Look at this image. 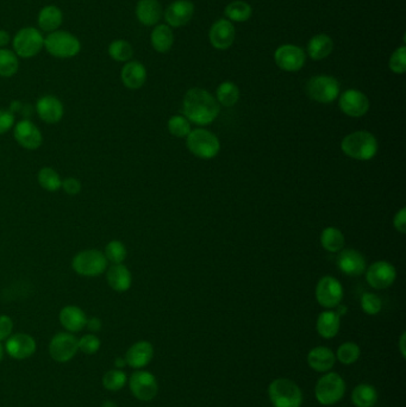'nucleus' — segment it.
Returning a JSON list of instances; mask_svg holds the SVG:
<instances>
[{
  "label": "nucleus",
  "mask_w": 406,
  "mask_h": 407,
  "mask_svg": "<svg viewBox=\"0 0 406 407\" xmlns=\"http://www.w3.org/2000/svg\"><path fill=\"white\" fill-rule=\"evenodd\" d=\"M218 102L203 88H191L183 97V112L190 122L198 125H207L218 117Z\"/></svg>",
  "instance_id": "1"
},
{
  "label": "nucleus",
  "mask_w": 406,
  "mask_h": 407,
  "mask_svg": "<svg viewBox=\"0 0 406 407\" xmlns=\"http://www.w3.org/2000/svg\"><path fill=\"white\" fill-rule=\"evenodd\" d=\"M341 149L348 158L370 161L378 153V141L368 131H355L342 139Z\"/></svg>",
  "instance_id": "2"
},
{
  "label": "nucleus",
  "mask_w": 406,
  "mask_h": 407,
  "mask_svg": "<svg viewBox=\"0 0 406 407\" xmlns=\"http://www.w3.org/2000/svg\"><path fill=\"white\" fill-rule=\"evenodd\" d=\"M268 396L274 407H300L303 403V392L287 378L273 380L268 386Z\"/></svg>",
  "instance_id": "3"
},
{
  "label": "nucleus",
  "mask_w": 406,
  "mask_h": 407,
  "mask_svg": "<svg viewBox=\"0 0 406 407\" xmlns=\"http://www.w3.org/2000/svg\"><path fill=\"white\" fill-rule=\"evenodd\" d=\"M44 49L56 59H73L81 50V42L72 32L59 29L44 37Z\"/></svg>",
  "instance_id": "4"
},
{
  "label": "nucleus",
  "mask_w": 406,
  "mask_h": 407,
  "mask_svg": "<svg viewBox=\"0 0 406 407\" xmlns=\"http://www.w3.org/2000/svg\"><path fill=\"white\" fill-rule=\"evenodd\" d=\"M346 394V382L342 376L334 372H327L319 378L315 387V396L323 406H331L339 403Z\"/></svg>",
  "instance_id": "5"
},
{
  "label": "nucleus",
  "mask_w": 406,
  "mask_h": 407,
  "mask_svg": "<svg viewBox=\"0 0 406 407\" xmlns=\"http://www.w3.org/2000/svg\"><path fill=\"white\" fill-rule=\"evenodd\" d=\"M108 262L103 251L81 250L72 258V269L80 277H96L106 272Z\"/></svg>",
  "instance_id": "6"
},
{
  "label": "nucleus",
  "mask_w": 406,
  "mask_h": 407,
  "mask_svg": "<svg viewBox=\"0 0 406 407\" xmlns=\"http://www.w3.org/2000/svg\"><path fill=\"white\" fill-rule=\"evenodd\" d=\"M13 52L20 59H31L44 48V36L34 27H25L17 32L13 39Z\"/></svg>",
  "instance_id": "7"
},
{
  "label": "nucleus",
  "mask_w": 406,
  "mask_h": 407,
  "mask_svg": "<svg viewBox=\"0 0 406 407\" xmlns=\"http://www.w3.org/2000/svg\"><path fill=\"white\" fill-rule=\"evenodd\" d=\"M188 151L202 160H211L218 155L220 142L218 137L211 131L205 129H195L188 136L186 142Z\"/></svg>",
  "instance_id": "8"
},
{
  "label": "nucleus",
  "mask_w": 406,
  "mask_h": 407,
  "mask_svg": "<svg viewBox=\"0 0 406 407\" xmlns=\"http://www.w3.org/2000/svg\"><path fill=\"white\" fill-rule=\"evenodd\" d=\"M307 93L317 103L330 104L339 98L340 83L334 76H312L307 81Z\"/></svg>",
  "instance_id": "9"
},
{
  "label": "nucleus",
  "mask_w": 406,
  "mask_h": 407,
  "mask_svg": "<svg viewBox=\"0 0 406 407\" xmlns=\"http://www.w3.org/2000/svg\"><path fill=\"white\" fill-rule=\"evenodd\" d=\"M129 387L132 396L141 401H152L159 392V385L155 375L147 371L132 373L129 380Z\"/></svg>",
  "instance_id": "10"
},
{
  "label": "nucleus",
  "mask_w": 406,
  "mask_h": 407,
  "mask_svg": "<svg viewBox=\"0 0 406 407\" xmlns=\"http://www.w3.org/2000/svg\"><path fill=\"white\" fill-rule=\"evenodd\" d=\"M78 350V338L71 332H57L49 343V354L59 364L72 360Z\"/></svg>",
  "instance_id": "11"
},
{
  "label": "nucleus",
  "mask_w": 406,
  "mask_h": 407,
  "mask_svg": "<svg viewBox=\"0 0 406 407\" xmlns=\"http://www.w3.org/2000/svg\"><path fill=\"white\" fill-rule=\"evenodd\" d=\"M13 137L23 149L37 151L43 143V134L30 119H20L13 125Z\"/></svg>",
  "instance_id": "12"
},
{
  "label": "nucleus",
  "mask_w": 406,
  "mask_h": 407,
  "mask_svg": "<svg viewBox=\"0 0 406 407\" xmlns=\"http://www.w3.org/2000/svg\"><path fill=\"white\" fill-rule=\"evenodd\" d=\"M276 66L285 71H298L304 67L307 55L302 48L295 44H283L274 53Z\"/></svg>",
  "instance_id": "13"
},
{
  "label": "nucleus",
  "mask_w": 406,
  "mask_h": 407,
  "mask_svg": "<svg viewBox=\"0 0 406 407\" xmlns=\"http://www.w3.org/2000/svg\"><path fill=\"white\" fill-rule=\"evenodd\" d=\"M316 299L323 308H336L343 299L341 282L332 277H322L316 287Z\"/></svg>",
  "instance_id": "14"
},
{
  "label": "nucleus",
  "mask_w": 406,
  "mask_h": 407,
  "mask_svg": "<svg viewBox=\"0 0 406 407\" xmlns=\"http://www.w3.org/2000/svg\"><path fill=\"white\" fill-rule=\"evenodd\" d=\"M370 99L363 92L346 90L340 95L339 106L343 113L353 118H360L370 110Z\"/></svg>",
  "instance_id": "15"
},
{
  "label": "nucleus",
  "mask_w": 406,
  "mask_h": 407,
  "mask_svg": "<svg viewBox=\"0 0 406 407\" xmlns=\"http://www.w3.org/2000/svg\"><path fill=\"white\" fill-rule=\"evenodd\" d=\"M365 273L368 285L375 289H388L393 285L397 277V270L394 265L387 261L374 262L366 269Z\"/></svg>",
  "instance_id": "16"
},
{
  "label": "nucleus",
  "mask_w": 406,
  "mask_h": 407,
  "mask_svg": "<svg viewBox=\"0 0 406 407\" xmlns=\"http://www.w3.org/2000/svg\"><path fill=\"white\" fill-rule=\"evenodd\" d=\"M35 111L41 120L47 124L61 122L64 116V106L57 97L52 95H42L35 105Z\"/></svg>",
  "instance_id": "17"
},
{
  "label": "nucleus",
  "mask_w": 406,
  "mask_h": 407,
  "mask_svg": "<svg viewBox=\"0 0 406 407\" xmlns=\"http://www.w3.org/2000/svg\"><path fill=\"white\" fill-rule=\"evenodd\" d=\"M5 349L15 360H25L36 352V340L28 333L18 332L8 337Z\"/></svg>",
  "instance_id": "18"
},
{
  "label": "nucleus",
  "mask_w": 406,
  "mask_h": 407,
  "mask_svg": "<svg viewBox=\"0 0 406 407\" xmlns=\"http://www.w3.org/2000/svg\"><path fill=\"white\" fill-rule=\"evenodd\" d=\"M209 37L210 43L215 49L227 50L235 42V27L232 22L227 18H220L212 24Z\"/></svg>",
  "instance_id": "19"
},
{
  "label": "nucleus",
  "mask_w": 406,
  "mask_h": 407,
  "mask_svg": "<svg viewBox=\"0 0 406 407\" xmlns=\"http://www.w3.org/2000/svg\"><path fill=\"white\" fill-rule=\"evenodd\" d=\"M195 15V5L190 0H176L164 11L166 23L171 28H181L190 23Z\"/></svg>",
  "instance_id": "20"
},
{
  "label": "nucleus",
  "mask_w": 406,
  "mask_h": 407,
  "mask_svg": "<svg viewBox=\"0 0 406 407\" xmlns=\"http://www.w3.org/2000/svg\"><path fill=\"white\" fill-rule=\"evenodd\" d=\"M337 267L346 275L358 277L366 272V258L358 250H341L337 256Z\"/></svg>",
  "instance_id": "21"
},
{
  "label": "nucleus",
  "mask_w": 406,
  "mask_h": 407,
  "mask_svg": "<svg viewBox=\"0 0 406 407\" xmlns=\"http://www.w3.org/2000/svg\"><path fill=\"white\" fill-rule=\"evenodd\" d=\"M154 357V347L148 340H140L132 344L125 354V362L129 367L141 369L147 367Z\"/></svg>",
  "instance_id": "22"
},
{
  "label": "nucleus",
  "mask_w": 406,
  "mask_h": 407,
  "mask_svg": "<svg viewBox=\"0 0 406 407\" xmlns=\"http://www.w3.org/2000/svg\"><path fill=\"white\" fill-rule=\"evenodd\" d=\"M120 80L129 90H140L147 81V69L140 61L130 60L120 71Z\"/></svg>",
  "instance_id": "23"
},
{
  "label": "nucleus",
  "mask_w": 406,
  "mask_h": 407,
  "mask_svg": "<svg viewBox=\"0 0 406 407\" xmlns=\"http://www.w3.org/2000/svg\"><path fill=\"white\" fill-rule=\"evenodd\" d=\"M136 18L144 27H155L164 11L159 0H139L135 8Z\"/></svg>",
  "instance_id": "24"
},
{
  "label": "nucleus",
  "mask_w": 406,
  "mask_h": 407,
  "mask_svg": "<svg viewBox=\"0 0 406 407\" xmlns=\"http://www.w3.org/2000/svg\"><path fill=\"white\" fill-rule=\"evenodd\" d=\"M59 320H60L61 325L66 329V331L74 333V332H80L86 328L88 316L79 306L67 305V306L61 308L60 313H59Z\"/></svg>",
  "instance_id": "25"
},
{
  "label": "nucleus",
  "mask_w": 406,
  "mask_h": 407,
  "mask_svg": "<svg viewBox=\"0 0 406 407\" xmlns=\"http://www.w3.org/2000/svg\"><path fill=\"white\" fill-rule=\"evenodd\" d=\"M105 273H106V282H108V285L115 292H127L129 289H132V272L123 263H120V265H112L110 268L106 269Z\"/></svg>",
  "instance_id": "26"
},
{
  "label": "nucleus",
  "mask_w": 406,
  "mask_h": 407,
  "mask_svg": "<svg viewBox=\"0 0 406 407\" xmlns=\"http://www.w3.org/2000/svg\"><path fill=\"white\" fill-rule=\"evenodd\" d=\"M307 364L317 373L330 372L336 362L335 352L328 347H316L311 349L307 356Z\"/></svg>",
  "instance_id": "27"
},
{
  "label": "nucleus",
  "mask_w": 406,
  "mask_h": 407,
  "mask_svg": "<svg viewBox=\"0 0 406 407\" xmlns=\"http://www.w3.org/2000/svg\"><path fill=\"white\" fill-rule=\"evenodd\" d=\"M64 23V13L61 8L56 5H47L41 8L38 17H37V24L41 30L44 32H56L60 29Z\"/></svg>",
  "instance_id": "28"
},
{
  "label": "nucleus",
  "mask_w": 406,
  "mask_h": 407,
  "mask_svg": "<svg viewBox=\"0 0 406 407\" xmlns=\"http://www.w3.org/2000/svg\"><path fill=\"white\" fill-rule=\"evenodd\" d=\"M334 50V41L327 34H317L307 43V54L315 61L327 59Z\"/></svg>",
  "instance_id": "29"
},
{
  "label": "nucleus",
  "mask_w": 406,
  "mask_h": 407,
  "mask_svg": "<svg viewBox=\"0 0 406 407\" xmlns=\"http://www.w3.org/2000/svg\"><path fill=\"white\" fill-rule=\"evenodd\" d=\"M341 317L335 311H324L319 315L316 323V329L318 335L326 340L334 338L340 331Z\"/></svg>",
  "instance_id": "30"
},
{
  "label": "nucleus",
  "mask_w": 406,
  "mask_h": 407,
  "mask_svg": "<svg viewBox=\"0 0 406 407\" xmlns=\"http://www.w3.org/2000/svg\"><path fill=\"white\" fill-rule=\"evenodd\" d=\"M150 43L154 50L158 53L164 54L169 52L174 43V34L172 32L171 27H168L167 24L155 25L150 35Z\"/></svg>",
  "instance_id": "31"
},
{
  "label": "nucleus",
  "mask_w": 406,
  "mask_h": 407,
  "mask_svg": "<svg viewBox=\"0 0 406 407\" xmlns=\"http://www.w3.org/2000/svg\"><path fill=\"white\" fill-rule=\"evenodd\" d=\"M378 391L370 384H360L351 392L355 407H374L378 403Z\"/></svg>",
  "instance_id": "32"
},
{
  "label": "nucleus",
  "mask_w": 406,
  "mask_h": 407,
  "mask_svg": "<svg viewBox=\"0 0 406 407\" xmlns=\"http://www.w3.org/2000/svg\"><path fill=\"white\" fill-rule=\"evenodd\" d=\"M344 236L342 231L337 228H327L323 230L321 235V244L329 253H339L344 247Z\"/></svg>",
  "instance_id": "33"
},
{
  "label": "nucleus",
  "mask_w": 406,
  "mask_h": 407,
  "mask_svg": "<svg viewBox=\"0 0 406 407\" xmlns=\"http://www.w3.org/2000/svg\"><path fill=\"white\" fill-rule=\"evenodd\" d=\"M37 182L47 192H57L61 190L62 179L52 167H42L37 173Z\"/></svg>",
  "instance_id": "34"
},
{
  "label": "nucleus",
  "mask_w": 406,
  "mask_h": 407,
  "mask_svg": "<svg viewBox=\"0 0 406 407\" xmlns=\"http://www.w3.org/2000/svg\"><path fill=\"white\" fill-rule=\"evenodd\" d=\"M227 20L230 22H235V23H243L247 22L253 15V8L251 5L248 4L247 1L243 0H235L230 4L227 5L225 10H224Z\"/></svg>",
  "instance_id": "35"
},
{
  "label": "nucleus",
  "mask_w": 406,
  "mask_h": 407,
  "mask_svg": "<svg viewBox=\"0 0 406 407\" xmlns=\"http://www.w3.org/2000/svg\"><path fill=\"white\" fill-rule=\"evenodd\" d=\"M20 69V57L13 50L1 48L0 49V76L13 78Z\"/></svg>",
  "instance_id": "36"
},
{
  "label": "nucleus",
  "mask_w": 406,
  "mask_h": 407,
  "mask_svg": "<svg viewBox=\"0 0 406 407\" xmlns=\"http://www.w3.org/2000/svg\"><path fill=\"white\" fill-rule=\"evenodd\" d=\"M216 99H217L218 104L223 105V106H234L239 99V88L231 81H224L217 88Z\"/></svg>",
  "instance_id": "37"
},
{
  "label": "nucleus",
  "mask_w": 406,
  "mask_h": 407,
  "mask_svg": "<svg viewBox=\"0 0 406 407\" xmlns=\"http://www.w3.org/2000/svg\"><path fill=\"white\" fill-rule=\"evenodd\" d=\"M108 53L117 62H129L134 56V48L127 41L115 40L108 44Z\"/></svg>",
  "instance_id": "38"
},
{
  "label": "nucleus",
  "mask_w": 406,
  "mask_h": 407,
  "mask_svg": "<svg viewBox=\"0 0 406 407\" xmlns=\"http://www.w3.org/2000/svg\"><path fill=\"white\" fill-rule=\"evenodd\" d=\"M103 253L108 262L112 265L123 263L127 256V247L120 240H112L108 242V244L105 245Z\"/></svg>",
  "instance_id": "39"
},
{
  "label": "nucleus",
  "mask_w": 406,
  "mask_h": 407,
  "mask_svg": "<svg viewBox=\"0 0 406 407\" xmlns=\"http://www.w3.org/2000/svg\"><path fill=\"white\" fill-rule=\"evenodd\" d=\"M335 356H336V360L340 361L341 364L351 366L358 362L361 356V349L354 342H344L340 345Z\"/></svg>",
  "instance_id": "40"
},
{
  "label": "nucleus",
  "mask_w": 406,
  "mask_h": 407,
  "mask_svg": "<svg viewBox=\"0 0 406 407\" xmlns=\"http://www.w3.org/2000/svg\"><path fill=\"white\" fill-rule=\"evenodd\" d=\"M127 376L120 369H111L103 376V386L110 392H118L125 386Z\"/></svg>",
  "instance_id": "41"
},
{
  "label": "nucleus",
  "mask_w": 406,
  "mask_h": 407,
  "mask_svg": "<svg viewBox=\"0 0 406 407\" xmlns=\"http://www.w3.org/2000/svg\"><path fill=\"white\" fill-rule=\"evenodd\" d=\"M168 131L174 137H188L191 132V123L185 116H173L167 123Z\"/></svg>",
  "instance_id": "42"
},
{
  "label": "nucleus",
  "mask_w": 406,
  "mask_h": 407,
  "mask_svg": "<svg viewBox=\"0 0 406 407\" xmlns=\"http://www.w3.org/2000/svg\"><path fill=\"white\" fill-rule=\"evenodd\" d=\"M388 67L394 74H404L406 71V47L402 44L394 50L388 61Z\"/></svg>",
  "instance_id": "43"
},
{
  "label": "nucleus",
  "mask_w": 406,
  "mask_h": 407,
  "mask_svg": "<svg viewBox=\"0 0 406 407\" xmlns=\"http://www.w3.org/2000/svg\"><path fill=\"white\" fill-rule=\"evenodd\" d=\"M361 308L366 315L375 316L382 311V299L374 293H365L361 297Z\"/></svg>",
  "instance_id": "44"
},
{
  "label": "nucleus",
  "mask_w": 406,
  "mask_h": 407,
  "mask_svg": "<svg viewBox=\"0 0 406 407\" xmlns=\"http://www.w3.org/2000/svg\"><path fill=\"white\" fill-rule=\"evenodd\" d=\"M100 340L94 333H88L78 340V348L80 352L93 355L100 349Z\"/></svg>",
  "instance_id": "45"
},
{
  "label": "nucleus",
  "mask_w": 406,
  "mask_h": 407,
  "mask_svg": "<svg viewBox=\"0 0 406 407\" xmlns=\"http://www.w3.org/2000/svg\"><path fill=\"white\" fill-rule=\"evenodd\" d=\"M83 185L79 179L73 178V177H68V178L62 180V185H61V190L64 191V193L68 195H78L81 192Z\"/></svg>",
  "instance_id": "46"
},
{
  "label": "nucleus",
  "mask_w": 406,
  "mask_h": 407,
  "mask_svg": "<svg viewBox=\"0 0 406 407\" xmlns=\"http://www.w3.org/2000/svg\"><path fill=\"white\" fill-rule=\"evenodd\" d=\"M16 124V116L10 110H0V134H4Z\"/></svg>",
  "instance_id": "47"
},
{
  "label": "nucleus",
  "mask_w": 406,
  "mask_h": 407,
  "mask_svg": "<svg viewBox=\"0 0 406 407\" xmlns=\"http://www.w3.org/2000/svg\"><path fill=\"white\" fill-rule=\"evenodd\" d=\"M13 322L8 315H0V342L8 340L13 335Z\"/></svg>",
  "instance_id": "48"
},
{
  "label": "nucleus",
  "mask_w": 406,
  "mask_h": 407,
  "mask_svg": "<svg viewBox=\"0 0 406 407\" xmlns=\"http://www.w3.org/2000/svg\"><path fill=\"white\" fill-rule=\"evenodd\" d=\"M393 226L394 229L399 231L400 233H406V209L402 207V209H399L397 214L394 216L393 218Z\"/></svg>",
  "instance_id": "49"
},
{
  "label": "nucleus",
  "mask_w": 406,
  "mask_h": 407,
  "mask_svg": "<svg viewBox=\"0 0 406 407\" xmlns=\"http://www.w3.org/2000/svg\"><path fill=\"white\" fill-rule=\"evenodd\" d=\"M102 320L97 317H91V318H88V322H86V328L91 332H98L102 330Z\"/></svg>",
  "instance_id": "50"
},
{
  "label": "nucleus",
  "mask_w": 406,
  "mask_h": 407,
  "mask_svg": "<svg viewBox=\"0 0 406 407\" xmlns=\"http://www.w3.org/2000/svg\"><path fill=\"white\" fill-rule=\"evenodd\" d=\"M10 42H11V36H10V34L6 30L1 29L0 30V49L8 47Z\"/></svg>",
  "instance_id": "51"
},
{
  "label": "nucleus",
  "mask_w": 406,
  "mask_h": 407,
  "mask_svg": "<svg viewBox=\"0 0 406 407\" xmlns=\"http://www.w3.org/2000/svg\"><path fill=\"white\" fill-rule=\"evenodd\" d=\"M406 333L402 332V336H400V340H399V352L402 354V359L406 357Z\"/></svg>",
  "instance_id": "52"
},
{
  "label": "nucleus",
  "mask_w": 406,
  "mask_h": 407,
  "mask_svg": "<svg viewBox=\"0 0 406 407\" xmlns=\"http://www.w3.org/2000/svg\"><path fill=\"white\" fill-rule=\"evenodd\" d=\"M125 359H122V357H118L117 360L115 361V368H118V369H122V368L125 367Z\"/></svg>",
  "instance_id": "53"
},
{
  "label": "nucleus",
  "mask_w": 406,
  "mask_h": 407,
  "mask_svg": "<svg viewBox=\"0 0 406 407\" xmlns=\"http://www.w3.org/2000/svg\"><path fill=\"white\" fill-rule=\"evenodd\" d=\"M102 407H117V405L113 401H104Z\"/></svg>",
  "instance_id": "54"
},
{
  "label": "nucleus",
  "mask_w": 406,
  "mask_h": 407,
  "mask_svg": "<svg viewBox=\"0 0 406 407\" xmlns=\"http://www.w3.org/2000/svg\"><path fill=\"white\" fill-rule=\"evenodd\" d=\"M3 356H4V348H3V344L0 342V362L3 360Z\"/></svg>",
  "instance_id": "55"
}]
</instances>
